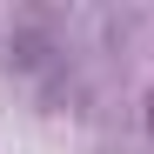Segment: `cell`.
<instances>
[{
	"label": "cell",
	"instance_id": "6da1fadb",
	"mask_svg": "<svg viewBox=\"0 0 154 154\" xmlns=\"http://www.w3.org/2000/svg\"><path fill=\"white\" fill-rule=\"evenodd\" d=\"M7 74H14V81H27L34 100H47V107H54L60 94H74V60H67V47L47 34L40 20L14 27V40H7Z\"/></svg>",
	"mask_w": 154,
	"mask_h": 154
},
{
	"label": "cell",
	"instance_id": "7a4b0ae2",
	"mask_svg": "<svg viewBox=\"0 0 154 154\" xmlns=\"http://www.w3.org/2000/svg\"><path fill=\"white\" fill-rule=\"evenodd\" d=\"M147 141H154V94H147Z\"/></svg>",
	"mask_w": 154,
	"mask_h": 154
}]
</instances>
